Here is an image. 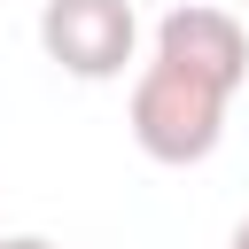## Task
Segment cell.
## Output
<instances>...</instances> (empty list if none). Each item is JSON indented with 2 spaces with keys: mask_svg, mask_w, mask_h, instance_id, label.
<instances>
[{
  "mask_svg": "<svg viewBox=\"0 0 249 249\" xmlns=\"http://www.w3.org/2000/svg\"><path fill=\"white\" fill-rule=\"evenodd\" d=\"M39 47L62 78L109 86L140 54V16H132V0H47L39 8Z\"/></svg>",
  "mask_w": 249,
  "mask_h": 249,
  "instance_id": "2",
  "label": "cell"
},
{
  "mask_svg": "<svg viewBox=\"0 0 249 249\" xmlns=\"http://www.w3.org/2000/svg\"><path fill=\"white\" fill-rule=\"evenodd\" d=\"M226 249H249V218H241V226H233V233H226Z\"/></svg>",
  "mask_w": 249,
  "mask_h": 249,
  "instance_id": "5",
  "label": "cell"
},
{
  "mask_svg": "<svg viewBox=\"0 0 249 249\" xmlns=\"http://www.w3.org/2000/svg\"><path fill=\"white\" fill-rule=\"evenodd\" d=\"M226 101H233V93H218L210 78H195V70H179V62L156 54V62H140L132 101H124L132 148H140L148 163L187 171V163L218 156V140H226Z\"/></svg>",
  "mask_w": 249,
  "mask_h": 249,
  "instance_id": "1",
  "label": "cell"
},
{
  "mask_svg": "<svg viewBox=\"0 0 249 249\" xmlns=\"http://www.w3.org/2000/svg\"><path fill=\"white\" fill-rule=\"evenodd\" d=\"M156 54L195 70V78H210L218 93H241V78H249V31L226 8H202V0L156 16Z\"/></svg>",
  "mask_w": 249,
  "mask_h": 249,
  "instance_id": "3",
  "label": "cell"
},
{
  "mask_svg": "<svg viewBox=\"0 0 249 249\" xmlns=\"http://www.w3.org/2000/svg\"><path fill=\"white\" fill-rule=\"evenodd\" d=\"M0 249H62V241H47V233H0Z\"/></svg>",
  "mask_w": 249,
  "mask_h": 249,
  "instance_id": "4",
  "label": "cell"
}]
</instances>
